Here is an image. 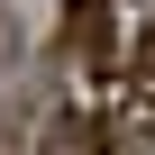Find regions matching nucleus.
Wrapping results in <instances>:
<instances>
[{
    "label": "nucleus",
    "mask_w": 155,
    "mask_h": 155,
    "mask_svg": "<svg viewBox=\"0 0 155 155\" xmlns=\"http://www.w3.org/2000/svg\"><path fill=\"white\" fill-rule=\"evenodd\" d=\"M64 46L82 55L91 73L119 55V28H110V0H64Z\"/></svg>",
    "instance_id": "obj_1"
},
{
    "label": "nucleus",
    "mask_w": 155,
    "mask_h": 155,
    "mask_svg": "<svg viewBox=\"0 0 155 155\" xmlns=\"http://www.w3.org/2000/svg\"><path fill=\"white\" fill-rule=\"evenodd\" d=\"M46 155H101V128H91V119H73V110H64V119L46 128Z\"/></svg>",
    "instance_id": "obj_2"
},
{
    "label": "nucleus",
    "mask_w": 155,
    "mask_h": 155,
    "mask_svg": "<svg viewBox=\"0 0 155 155\" xmlns=\"http://www.w3.org/2000/svg\"><path fill=\"white\" fill-rule=\"evenodd\" d=\"M137 82H146V101H155V28H146V46H137Z\"/></svg>",
    "instance_id": "obj_3"
}]
</instances>
